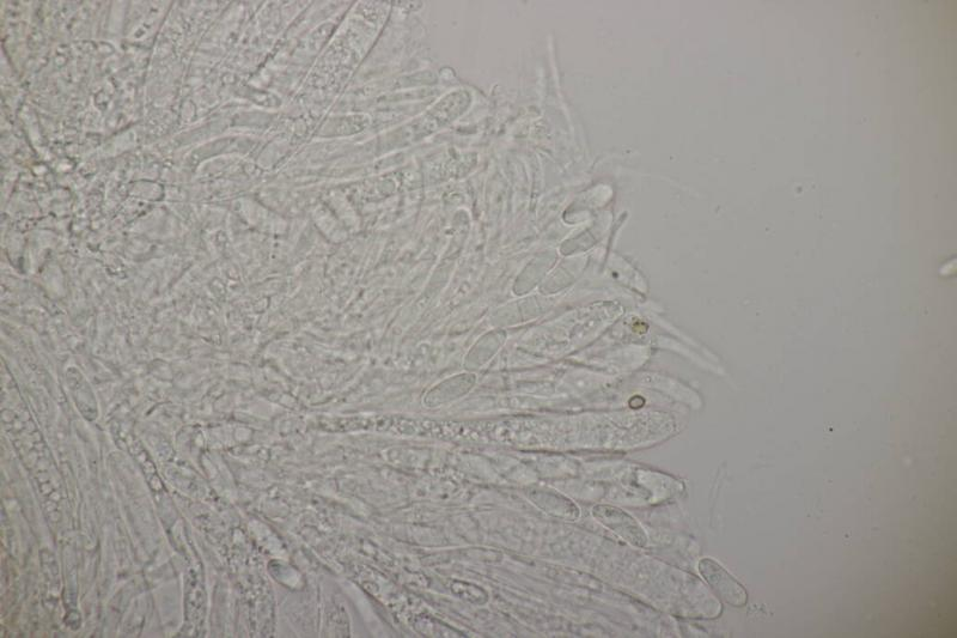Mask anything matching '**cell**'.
<instances>
[{
    "mask_svg": "<svg viewBox=\"0 0 957 638\" xmlns=\"http://www.w3.org/2000/svg\"><path fill=\"white\" fill-rule=\"evenodd\" d=\"M593 515L600 524L617 533L625 542L637 546V548H644L648 543V536H646L643 528L623 509L612 506H596L593 509Z\"/></svg>",
    "mask_w": 957,
    "mask_h": 638,
    "instance_id": "obj_2",
    "label": "cell"
},
{
    "mask_svg": "<svg viewBox=\"0 0 957 638\" xmlns=\"http://www.w3.org/2000/svg\"><path fill=\"white\" fill-rule=\"evenodd\" d=\"M700 575L724 603L733 607L747 605L748 594L741 583L735 580L721 564L711 558H704L698 564Z\"/></svg>",
    "mask_w": 957,
    "mask_h": 638,
    "instance_id": "obj_1",
    "label": "cell"
}]
</instances>
